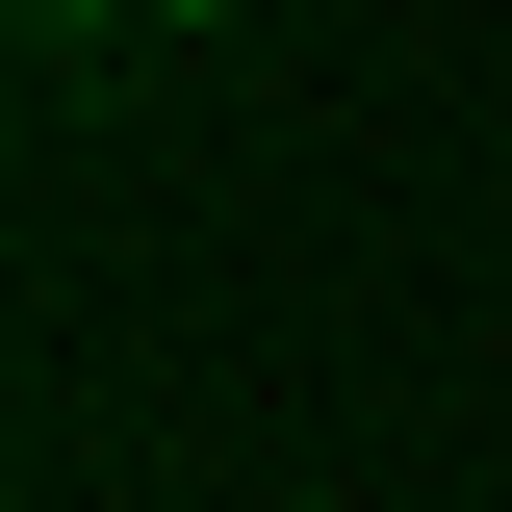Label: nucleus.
Listing matches in <instances>:
<instances>
[{"label":"nucleus","instance_id":"obj_1","mask_svg":"<svg viewBox=\"0 0 512 512\" xmlns=\"http://www.w3.org/2000/svg\"><path fill=\"white\" fill-rule=\"evenodd\" d=\"M154 26H231V0H154Z\"/></svg>","mask_w":512,"mask_h":512}]
</instances>
